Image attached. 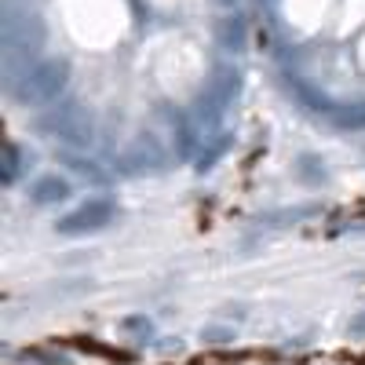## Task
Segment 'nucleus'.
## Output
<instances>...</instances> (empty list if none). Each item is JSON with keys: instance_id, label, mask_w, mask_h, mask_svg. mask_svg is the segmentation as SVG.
<instances>
[{"instance_id": "nucleus-7", "label": "nucleus", "mask_w": 365, "mask_h": 365, "mask_svg": "<svg viewBox=\"0 0 365 365\" xmlns=\"http://www.w3.org/2000/svg\"><path fill=\"white\" fill-rule=\"evenodd\" d=\"M223 4H234V0H223Z\"/></svg>"}, {"instance_id": "nucleus-2", "label": "nucleus", "mask_w": 365, "mask_h": 365, "mask_svg": "<svg viewBox=\"0 0 365 365\" xmlns=\"http://www.w3.org/2000/svg\"><path fill=\"white\" fill-rule=\"evenodd\" d=\"M113 216H117V205H113L110 197H91V201L77 205L73 212H66V216L55 223V230H58V234H66V237L96 234V230H103Z\"/></svg>"}, {"instance_id": "nucleus-1", "label": "nucleus", "mask_w": 365, "mask_h": 365, "mask_svg": "<svg viewBox=\"0 0 365 365\" xmlns=\"http://www.w3.org/2000/svg\"><path fill=\"white\" fill-rule=\"evenodd\" d=\"M66 81H70L66 58H44V63H34L22 73V81L15 84V99L22 106H44V103L63 96Z\"/></svg>"}, {"instance_id": "nucleus-4", "label": "nucleus", "mask_w": 365, "mask_h": 365, "mask_svg": "<svg viewBox=\"0 0 365 365\" xmlns=\"http://www.w3.org/2000/svg\"><path fill=\"white\" fill-rule=\"evenodd\" d=\"M15 172H19V150H15V146H8V154H4V175H8V179H15Z\"/></svg>"}, {"instance_id": "nucleus-6", "label": "nucleus", "mask_w": 365, "mask_h": 365, "mask_svg": "<svg viewBox=\"0 0 365 365\" xmlns=\"http://www.w3.org/2000/svg\"><path fill=\"white\" fill-rule=\"evenodd\" d=\"M351 332H354V336H365V311H361V314L351 322Z\"/></svg>"}, {"instance_id": "nucleus-5", "label": "nucleus", "mask_w": 365, "mask_h": 365, "mask_svg": "<svg viewBox=\"0 0 365 365\" xmlns=\"http://www.w3.org/2000/svg\"><path fill=\"white\" fill-rule=\"evenodd\" d=\"M234 332H227V329H208L205 332V340H212V344H223V340H230Z\"/></svg>"}, {"instance_id": "nucleus-3", "label": "nucleus", "mask_w": 365, "mask_h": 365, "mask_svg": "<svg viewBox=\"0 0 365 365\" xmlns=\"http://www.w3.org/2000/svg\"><path fill=\"white\" fill-rule=\"evenodd\" d=\"M70 197V182L63 179V175H41L37 182H29V201H34V205H63Z\"/></svg>"}]
</instances>
